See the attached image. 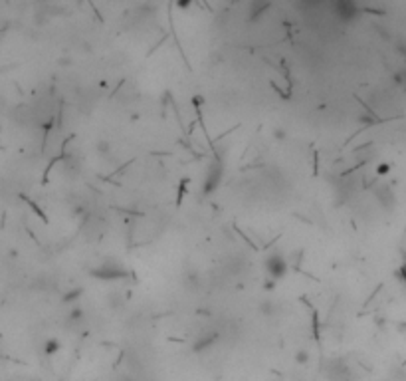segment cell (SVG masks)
I'll return each instance as SVG.
<instances>
[{
  "instance_id": "cell-1",
  "label": "cell",
  "mask_w": 406,
  "mask_h": 381,
  "mask_svg": "<svg viewBox=\"0 0 406 381\" xmlns=\"http://www.w3.org/2000/svg\"><path fill=\"white\" fill-rule=\"evenodd\" d=\"M91 274L97 276V278H103V280H117V278H125L127 270L121 264H117V262H105L101 266L93 268Z\"/></svg>"
},
{
  "instance_id": "cell-2",
  "label": "cell",
  "mask_w": 406,
  "mask_h": 381,
  "mask_svg": "<svg viewBox=\"0 0 406 381\" xmlns=\"http://www.w3.org/2000/svg\"><path fill=\"white\" fill-rule=\"evenodd\" d=\"M266 272H268V276H270V280L277 282V280H280V278H284L286 272H287L286 260L282 258L280 254H271L270 258H268V262H266Z\"/></svg>"
},
{
  "instance_id": "cell-3",
  "label": "cell",
  "mask_w": 406,
  "mask_h": 381,
  "mask_svg": "<svg viewBox=\"0 0 406 381\" xmlns=\"http://www.w3.org/2000/svg\"><path fill=\"white\" fill-rule=\"evenodd\" d=\"M335 8L339 10V16L343 20H351V18H355V14H357V4H353V2H337Z\"/></svg>"
},
{
  "instance_id": "cell-4",
  "label": "cell",
  "mask_w": 406,
  "mask_h": 381,
  "mask_svg": "<svg viewBox=\"0 0 406 381\" xmlns=\"http://www.w3.org/2000/svg\"><path fill=\"white\" fill-rule=\"evenodd\" d=\"M220 175H222V169H212L210 175H208L206 181H204V193H212V191L216 189V185L220 181Z\"/></svg>"
},
{
  "instance_id": "cell-5",
  "label": "cell",
  "mask_w": 406,
  "mask_h": 381,
  "mask_svg": "<svg viewBox=\"0 0 406 381\" xmlns=\"http://www.w3.org/2000/svg\"><path fill=\"white\" fill-rule=\"evenodd\" d=\"M44 348H46V353H56V351L60 350V342H58L56 337H50L44 344Z\"/></svg>"
},
{
  "instance_id": "cell-6",
  "label": "cell",
  "mask_w": 406,
  "mask_h": 381,
  "mask_svg": "<svg viewBox=\"0 0 406 381\" xmlns=\"http://www.w3.org/2000/svg\"><path fill=\"white\" fill-rule=\"evenodd\" d=\"M79 296H81V290L75 288V290H72L70 294H66V296H63V302H66V304H74V302L79 300Z\"/></svg>"
},
{
  "instance_id": "cell-7",
  "label": "cell",
  "mask_w": 406,
  "mask_h": 381,
  "mask_svg": "<svg viewBox=\"0 0 406 381\" xmlns=\"http://www.w3.org/2000/svg\"><path fill=\"white\" fill-rule=\"evenodd\" d=\"M295 362L300 364V366H305L307 362H309V351L307 350H300L295 353Z\"/></svg>"
},
{
  "instance_id": "cell-8",
  "label": "cell",
  "mask_w": 406,
  "mask_h": 381,
  "mask_svg": "<svg viewBox=\"0 0 406 381\" xmlns=\"http://www.w3.org/2000/svg\"><path fill=\"white\" fill-rule=\"evenodd\" d=\"M81 318H83V310H81V308H74V310H72V314H70V320L79 322Z\"/></svg>"
},
{
  "instance_id": "cell-9",
  "label": "cell",
  "mask_w": 406,
  "mask_h": 381,
  "mask_svg": "<svg viewBox=\"0 0 406 381\" xmlns=\"http://www.w3.org/2000/svg\"><path fill=\"white\" fill-rule=\"evenodd\" d=\"M107 151H109V143H107V141H99V143H97V153L105 155Z\"/></svg>"
},
{
  "instance_id": "cell-10",
  "label": "cell",
  "mask_w": 406,
  "mask_h": 381,
  "mask_svg": "<svg viewBox=\"0 0 406 381\" xmlns=\"http://www.w3.org/2000/svg\"><path fill=\"white\" fill-rule=\"evenodd\" d=\"M273 137L277 139V141H286L287 133L284 131V129H275V131H273Z\"/></svg>"
},
{
  "instance_id": "cell-11",
  "label": "cell",
  "mask_w": 406,
  "mask_h": 381,
  "mask_svg": "<svg viewBox=\"0 0 406 381\" xmlns=\"http://www.w3.org/2000/svg\"><path fill=\"white\" fill-rule=\"evenodd\" d=\"M389 171H391V165H389V163H382V165L376 167V173H378V175H387Z\"/></svg>"
},
{
  "instance_id": "cell-12",
  "label": "cell",
  "mask_w": 406,
  "mask_h": 381,
  "mask_svg": "<svg viewBox=\"0 0 406 381\" xmlns=\"http://www.w3.org/2000/svg\"><path fill=\"white\" fill-rule=\"evenodd\" d=\"M179 6H181V8H186V6H190V2H179Z\"/></svg>"
}]
</instances>
